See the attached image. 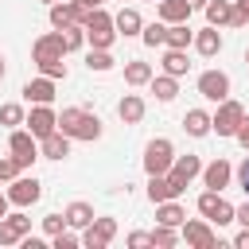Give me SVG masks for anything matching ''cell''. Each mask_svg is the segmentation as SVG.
Segmentation results:
<instances>
[{"label": "cell", "mask_w": 249, "mask_h": 249, "mask_svg": "<svg viewBox=\"0 0 249 249\" xmlns=\"http://www.w3.org/2000/svg\"><path fill=\"white\" fill-rule=\"evenodd\" d=\"M58 124H62L66 136H78V140H97L101 136V121L93 113H86V109H62Z\"/></svg>", "instance_id": "cell-1"}, {"label": "cell", "mask_w": 249, "mask_h": 249, "mask_svg": "<svg viewBox=\"0 0 249 249\" xmlns=\"http://www.w3.org/2000/svg\"><path fill=\"white\" fill-rule=\"evenodd\" d=\"M62 51H66V35H47V39L35 43V58H39V66H43L47 74H66Z\"/></svg>", "instance_id": "cell-2"}, {"label": "cell", "mask_w": 249, "mask_h": 249, "mask_svg": "<svg viewBox=\"0 0 249 249\" xmlns=\"http://www.w3.org/2000/svg\"><path fill=\"white\" fill-rule=\"evenodd\" d=\"M144 167H148V175H163L171 167V144L167 140H152L144 148Z\"/></svg>", "instance_id": "cell-3"}, {"label": "cell", "mask_w": 249, "mask_h": 249, "mask_svg": "<svg viewBox=\"0 0 249 249\" xmlns=\"http://www.w3.org/2000/svg\"><path fill=\"white\" fill-rule=\"evenodd\" d=\"M183 179L179 175H152V183H148V198L152 202H167V198H175V195H183Z\"/></svg>", "instance_id": "cell-4"}, {"label": "cell", "mask_w": 249, "mask_h": 249, "mask_svg": "<svg viewBox=\"0 0 249 249\" xmlns=\"http://www.w3.org/2000/svg\"><path fill=\"white\" fill-rule=\"evenodd\" d=\"M198 210H202L210 222H218V226H222V222H233V206H230L218 191H206V195L198 198Z\"/></svg>", "instance_id": "cell-5"}, {"label": "cell", "mask_w": 249, "mask_h": 249, "mask_svg": "<svg viewBox=\"0 0 249 249\" xmlns=\"http://www.w3.org/2000/svg\"><path fill=\"white\" fill-rule=\"evenodd\" d=\"M113 233H117V222H113V218H93L82 241H86L89 249H105V241H109Z\"/></svg>", "instance_id": "cell-6"}, {"label": "cell", "mask_w": 249, "mask_h": 249, "mask_svg": "<svg viewBox=\"0 0 249 249\" xmlns=\"http://www.w3.org/2000/svg\"><path fill=\"white\" fill-rule=\"evenodd\" d=\"M31 230V218H23V214H4L0 218V245H12V241H23V233Z\"/></svg>", "instance_id": "cell-7"}, {"label": "cell", "mask_w": 249, "mask_h": 249, "mask_svg": "<svg viewBox=\"0 0 249 249\" xmlns=\"http://www.w3.org/2000/svg\"><path fill=\"white\" fill-rule=\"evenodd\" d=\"M198 89H202V97L222 101V97L230 93V78H226V74H218V70H206V74L198 78Z\"/></svg>", "instance_id": "cell-8"}, {"label": "cell", "mask_w": 249, "mask_h": 249, "mask_svg": "<svg viewBox=\"0 0 249 249\" xmlns=\"http://www.w3.org/2000/svg\"><path fill=\"white\" fill-rule=\"evenodd\" d=\"M241 121H245V117H241V105L226 101V105L218 109V117H214V128H218L222 136H233V132L241 128Z\"/></svg>", "instance_id": "cell-9"}, {"label": "cell", "mask_w": 249, "mask_h": 249, "mask_svg": "<svg viewBox=\"0 0 249 249\" xmlns=\"http://www.w3.org/2000/svg\"><path fill=\"white\" fill-rule=\"evenodd\" d=\"M109 27H113V23H109V16H105V12L86 16V31H89L93 47H109V39H113V31H109Z\"/></svg>", "instance_id": "cell-10"}, {"label": "cell", "mask_w": 249, "mask_h": 249, "mask_svg": "<svg viewBox=\"0 0 249 249\" xmlns=\"http://www.w3.org/2000/svg\"><path fill=\"white\" fill-rule=\"evenodd\" d=\"M43 191H39V179L31 175V179H16L12 183V191H8V202H16V206H27V202H35Z\"/></svg>", "instance_id": "cell-11"}, {"label": "cell", "mask_w": 249, "mask_h": 249, "mask_svg": "<svg viewBox=\"0 0 249 249\" xmlns=\"http://www.w3.org/2000/svg\"><path fill=\"white\" fill-rule=\"evenodd\" d=\"M183 237H187L191 245H198V249H214V245H218V237L210 233L206 222H187V226H183Z\"/></svg>", "instance_id": "cell-12"}, {"label": "cell", "mask_w": 249, "mask_h": 249, "mask_svg": "<svg viewBox=\"0 0 249 249\" xmlns=\"http://www.w3.org/2000/svg\"><path fill=\"white\" fill-rule=\"evenodd\" d=\"M27 124H31V136H51L58 121H54V113H51L47 105H39V109H35V113L27 117Z\"/></svg>", "instance_id": "cell-13"}, {"label": "cell", "mask_w": 249, "mask_h": 249, "mask_svg": "<svg viewBox=\"0 0 249 249\" xmlns=\"http://www.w3.org/2000/svg\"><path fill=\"white\" fill-rule=\"evenodd\" d=\"M12 156L19 160V167H27V163L35 160V140H31V132H12Z\"/></svg>", "instance_id": "cell-14"}, {"label": "cell", "mask_w": 249, "mask_h": 249, "mask_svg": "<svg viewBox=\"0 0 249 249\" xmlns=\"http://www.w3.org/2000/svg\"><path fill=\"white\" fill-rule=\"evenodd\" d=\"M230 175H233V167H230L226 160H214V163L202 171V179H206V187H210V191H222V187L230 183Z\"/></svg>", "instance_id": "cell-15"}, {"label": "cell", "mask_w": 249, "mask_h": 249, "mask_svg": "<svg viewBox=\"0 0 249 249\" xmlns=\"http://www.w3.org/2000/svg\"><path fill=\"white\" fill-rule=\"evenodd\" d=\"M74 19H82V8L78 4H54L51 8V23L54 27H70Z\"/></svg>", "instance_id": "cell-16"}, {"label": "cell", "mask_w": 249, "mask_h": 249, "mask_svg": "<svg viewBox=\"0 0 249 249\" xmlns=\"http://www.w3.org/2000/svg\"><path fill=\"white\" fill-rule=\"evenodd\" d=\"M23 97H27V101L47 105V101L54 97V86H51V82H43V78H39V82H27V86H23Z\"/></svg>", "instance_id": "cell-17"}, {"label": "cell", "mask_w": 249, "mask_h": 249, "mask_svg": "<svg viewBox=\"0 0 249 249\" xmlns=\"http://www.w3.org/2000/svg\"><path fill=\"white\" fill-rule=\"evenodd\" d=\"M43 152H47V160H62V156L70 152L66 132H51V136H43Z\"/></svg>", "instance_id": "cell-18"}, {"label": "cell", "mask_w": 249, "mask_h": 249, "mask_svg": "<svg viewBox=\"0 0 249 249\" xmlns=\"http://www.w3.org/2000/svg\"><path fill=\"white\" fill-rule=\"evenodd\" d=\"M183 124H187V132H191V136H206V132H210V124H214V121H210V117H206V113H202V109H191V113H187V121H183Z\"/></svg>", "instance_id": "cell-19"}, {"label": "cell", "mask_w": 249, "mask_h": 249, "mask_svg": "<svg viewBox=\"0 0 249 249\" xmlns=\"http://www.w3.org/2000/svg\"><path fill=\"white\" fill-rule=\"evenodd\" d=\"M117 113H121V121H128V124H132V121H140V117H144V101H140V97H124V101L117 105Z\"/></svg>", "instance_id": "cell-20"}, {"label": "cell", "mask_w": 249, "mask_h": 249, "mask_svg": "<svg viewBox=\"0 0 249 249\" xmlns=\"http://www.w3.org/2000/svg\"><path fill=\"white\" fill-rule=\"evenodd\" d=\"M66 222H70V226H89V222H93V210H89L86 202H70V206H66Z\"/></svg>", "instance_id": "cell-21"}, {"label": "cell", "mask_w": 249, "mask_h": 249, "mask_svg": "<svg viewBox=\"0 0 249 249\" xmlns=\"http://www.w3.org/2000/svg\"><path fill=\"white\" fill-rule=\"evenodd\" d=\"M183 218H187V210H183V206H175L171 198H167V202H160V226H179Z\"/></svg>", "instance_id": "cell-22"}, {"label": "cell", "mask_w": 249, "mask_h": 249, "mask_svg": "<svg viewBox=\"0 0 249 249\" xmlns=\"http://www.w3.org/2000/svg\"><path fill=\"white\" fill-rule=\"evenodd\" d=\"M187 12H191L187 0H163V4H160V16H163V19H187Z\"/></svg>", "instance_id": "cell-23"}, {"label": "cell", "mask_w": 249, "mask_h": 249, "mask_svg": "<svg viewBox=\"0 0 249 249\" xmlns=\"http://www.w3.org/2000/svg\"><path fill=\"white\" fill-rule=\"evenodd\" d=\"M163 66H167V74H183V70H187V54H183V47H171L167 58H163Z\"/></svg>", "instance_id": "cell-24"}, {"label": "cell", "mask_w": 249, "mask_h": 249, "mask_svg": "<svg viewBox=\"0 0 249 249\" xmlns=\"http://www.w3.org/2000/svg\"><path fill=\"white\" fill-rule=\"evenodd\" d=\"M206 16H210V23H222V19L233 16V8H230L226 0H210V4H206Z\"/></svg>", "instance_id": "cell-25"}, {"label": "cell", "mask_w": 249, "mask_h": 249, "mask_svg": "<svg viewBox=\"0 0 249 249\" xmlns=\"http://www.w3.org/2000/svg\"><path fill=\"white\" fill-rule=\"evenodd\" d=\"M113 23H117V27L124 31V35H132V31H140V16H136L132 8H124V12H121V16L113 19Z\"/></svg>", "instance_id": "cell-26"}, {"label": "cell", "mask_w": 249, "mask_h": 249, "mask_svg": "<svg viewBox=\"0 0 249 249\" xmlns=\"http://www.w3.org/2000/svg\"><path fill=\"white\" fill-rule=\"evenodd\" d=\"M198 51H202V54L222 51V35H218V31H202V35H198Z\"/></svg>", "instance_id": "cell-27"}, {"label": "cell", "mask_w": 249, "mask_h": 249, "mask_svg": "<svg viewBox=\"0 0 249 249\" xmlns=\"http://www.w3.org/2000/svg\"><path fill=\"white\" fill-rule=\"evenodd\" d=\"M144 43H148V47H160V43H167V27H163V23H152V27H144Z\"/></svg>", "instance_id": "cell-28"}, {"label": "cell", "mask_w": 249, "mask_h": 249, "mask_svg": "<svg viewBox=\"0 0 249 249\" xmlns=\"http://www.w3.org/2000/svg\"><path fill=\"white\" fill-rule=\"evenodd\" d=\"M124 78H128L132 86H140V82H148V78H152V70H148L144 62H128V70H124Z\"/></svg>", "instance_id": "cell-29"}, {"label": "cell", "mask_w": 249, "mask_h": 249, "mask_svg": "<svg viewBox=\"0 0 249 249\" xmlns=\"http://www.w3.org/2000/svg\"><path fill=\"white\" fill-rule=\"evenodd\" d=\"M175 175H179V179L187 183L191 175H198V160H195V156H183V160L175 163Z\"/></svg>", "instance_id": "cell-30"}, {"label": "cell", "mask_w": 249, "mask_h": 249, "mask_svg": "<svg viewBox=\"0 0 249 249\" xmlns=\"http://www.w3.org/2000/svg\"><path fill=\"white\" fill-rule=\"evenodd\" d=\"M152 89H156V97H160V101H171V97H175V82H171V78H156V82H152Z\"/></svg>", "instance_id": "cell-31"}, {"label": "cell", "mask_w": 249, "mask_h": 249, "mask_svg": "<svg viewBox=\"0 0 249 249\" xmlns=\"http://www.w3.org/2000/svg\"><path fill=\"white\" fill-rule=\"evenodd\" d=\"M86 62H89V70H109V66H113V58H109L101 47H97V51H89V58H86Z\"/></svg>", "instance_id": "cell-32"}, {"label": "cell", "mask_w": 249, "mask_h": 249, "mask_svg": "<svg viewBox=\"0 0 249 249\" xmlns=\"http://www.w3.org/2000/svg\"><path fill=\"white\" fill-rule=\"evenodd\" d=\"M167 43H171V47H187V43H191V31H187V27H171V31H167Z\"/></svg>", "instance_id": "cell-33"}, {"label": "cell", "mask_w": 249, "mask_h": 249, "mask_svg": "<svg viewBox=\"0 0 249 249\" xmlns=\"http://www.w3.org/2000/svg\"><path fill=\"white\" fill-rule=\"evenodd\" d=\"M19 117H23L19 105H4V109H0V121H4V124H19Z\"/></svg>", "instance_id": "cell-34"}, {"label": "cell", "mask_w": 249, "mask_h": 249, "mask_svg": "<svg viewBox=\"0 0 249 249\" xmlns=\"http://www.w3.org/2000/svg\"><path fill=\"white\" fill-rule=\"evenodd\" d=\"M175 241V233H171V226H160L156 233H152V245H171Z\"/></svg>", "instance_id": "cell-35"}, {"label": "cell", "mask_w": 249, "mask_h": 249, "mask_svg": "<svg viewBox=\"0 0 249 249\" xmlns=\"http://www.w3.org/2000/svg\"><path fill=\"white\" fill-rule=\"evenodd\" d=\"M74 245H78V237H74V233H62V230L54 233V249H74Z\"/></svg>", "instance_id": "cell-36"}, {"label": "cell", "mask_w": 249, "mask_h": 249, "mask_svg": "<svg viewBox=\"0 0 249 249\" xmlns=\"http://www.w3.org/2000/svg\"><path fill=\"white\" fill-rule=\"evenodd\" d=\"M62 222H66L62 214H47V218H43V226H47V233H58V230H62Z\"/></svg>", "instance_id": "cell-37"}, {"label": "cell", "mask_w": 249, "mask_h": 249, "mask_svg": "<svg viewBox=\"0 0 249 249\" xmlns=\"http://www.w3.org/2000/svg\"><path fill=\"white\" fill-rule=\"evenodd\" d=\"M16 167H19V160H16V156H12V160H0V175H4V179H12V175H16Z\"/></svg>", "instance_id": "cell-38"}, {"label": "cell", "mask_w": 249, "mask_h": 249, "mask_svg": "<svg viewBox=\"0 0 249 249\" xmlns=\"http://www.w3.org/2000/svg\"><path fill=\"white\" fill-rule=\"evenodd\" d=\"M128 245H136V249H140V245H152V233H140V230H136V233H128Z\"/></svg>", "instance_id": "cell-39"}, {"label": "cell", "mask_w": 249, "mask_h": 249, "mask_svg": "<svg viewBox=\"0 0 249 249\" xmlns=\"http://www.w3.org/2000/svg\"><path fill=\"white\" fill-rule=\"evenodd\" d=\"M237 183H241V187H245V195H249V160L237 167Z\"/></svg>", "instance_id": "cell-40"}, {"label": "cell", "mask_w": 249, "mask_h": 249, "mask_svg": "<svg viewBox=\"0 0 249 249\" xmlns=\"http://www.w3.org/2000/svg\"><path fill=\"white\" fill-rule=\"evenodd\" d=\"M233 245H237V249H249V226H245V230L233 237Z\"/></svg>", "instance_id": "cell-41"}, {"label": "cell", "mask_w": 249, "mask_h": 249, "mask_svg": "<svg viewBox=\"0 0 249 249\" xmlns=\"http://www.w3.org/2000/svg\"><path fill=\"white\" fill-rule=\"evenodd\" d=\"M233 218H237L241 226H249V202H245V206H237V210H233Z\"/></svg>", "instance_id": "cell-42"}, {"label": "cell", "mask_w": 249, "mask_h": 249, "mask_svg": "<svg viewBox=\"0 0 249 249\" xmlns=\"http://www.w3.org/2000/svg\"><path fill=\"white\" fill-rule=\"evenodd\" d=\"M237 140L249 148V121H241V128H237Z\"/></svg>", "instance_id": "cell-43"}, {"label": "cell", "mask_w": 249, "mask_h": 249, "mask_svg": "<svg viewBox=\"0 0 249 249\" xmlns=\"http://www.w3.org/2000/svg\"><path fill=\"white\" fill-rule=\"evenodd\" d=\"M4 210H8V195H0V218H4Z\"/></svg>", "instance_id": "cell-44"}, {"label": "cell", "mask_w": 249, "mask_h": 249, "mask_svg": "<svg viewBox=\"0 0 249 249\" xmlns=\"http://www.w3.org/2000/svg\"><path fill=\"white\" fill-rule=\"evenodd\" d=\"M82 4H86V8H93V4H97V0H82Z\"/></svg>", "instance_id": "cell-45"}, {"label": "cell", "mask_w": 249, "mask_h": 249, "mask_svg": "<svg viewBox=\"0 0 249 249\" xmlns=\"http://www.w3.org/2000/svg\"><path fill=\"white\" fill-rule=\"evenodd\" d=\"M241 8H245V12H249V0H241Z\"/></svg>", "instance_id": "cell-46"}, {"label": "cell", "mask_w": 249, "mask_h": 249, "mask_svg": "<svg viewBox=\"0 0 249 249\" xmlns=\"http://www.w3.org/2000/svg\"><path fill=\"white\" fill-rule=\"evenodd\" d=\"M0 74H4V62H0Z\"/></svg>", "instance_id": "cell-47"}, {"label": "cell", "mask_w": 249, "mask_h": 249, "mask_svg": "<svg viewBox=\"0 0 249 249\" xmlns=\"http://www.w3.org/2000/svg\"><path fill=\"white\" fill-rule=\"evenodd\" d=\"M245 58H249V51H245Z\"/></svg>", "instance_id": "cell-48"}, {"label": "cell", "mask_w": 249, "mask_h": 249, "mask_svg": "<svg viewBox=\"0 0 249 249\" xmlns=\"http://www.w3.org/2000/svg\"><path fill=\"white\" fill-rule=\"evenodd\" d=\"M0 179H4V175H0Z\"/></svg>", "instance_id": "cell-49"}]
</instances>
